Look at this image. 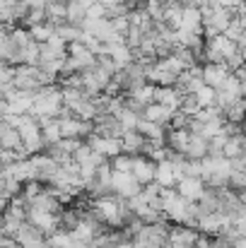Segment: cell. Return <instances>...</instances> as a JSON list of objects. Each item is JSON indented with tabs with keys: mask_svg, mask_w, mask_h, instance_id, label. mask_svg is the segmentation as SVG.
<instances>
[{
	"mask_svg": "<svg viewBox=\"0 0 246 248\" xmlns=\"http://www.w3.org/2000/svg\"><path fill=\"white\" fill-rule=\"evenodd\" d=\"M121 205H123V198H111V195L94 198V217L109 227H123Z\"/></svg>",
	"mask_w": 246,
	"mask_h": 248,
	"instance_id": "1",
	"label": "cell"
},
{
	"mask_svg": "<svg viewBox=\"0 0 246 248\" xmlns=\"http://www.w3.org/2000/svg\"><path fill=\"white\" fill-rule=\"evenodd\" d=\"M12 87L15 89H22V92H36L41 89V82H39V68L36 65H15L12 68Z\"/></svg>",
	"mask_w": 246,
	"mask_h": 248,
	"instance_id": "2",
	"label": "cell"
},
{
	"mask_svg": "<svg viewBox=\"0 0 246 248\" xmlns=\"http://www.w3.org/2000/svg\"><path fill=\"white\" fill-rule=\"evenodd\" d=\"M140 188L143 186L133 178V173H128V171H114L111 173V193H116V198L128 200V198L138 195Z\"/></svg>",
	"mask_w": 246,
	"mask_h": 248,
	"instance_id": "3",
	"label": "cell"
},
{
	"mask_svg": "<svg viewBox=\"0 0 246 248\" xmlns=\"http://www.w3.org/2000/svg\"><path fill=\"white\" fill-rule=\"evenodd\" d=\"M24 222H29L32 227H36L44 236H49V234H53L58 229V215L46 212V210H36V207H27Z\"/></svg>",
	"mask_w": 246,
	"mask_h": 248,
	"instance_id": "4",
	"label": "cell"
},
{
	"mask_svg": "<svg viewBox=\"0 0 246 248\" xmlns=\"http://www.w3.org/2000/svg\"><path fill=\"white\" fill-rule=\"evenodd\" d=\"M92 125H94L92 133H97L101 138H121L123 135V128H121L118 118L111 116V113H97L94 121H92Z\"/></svg>",
	"mask_w": 246,
	"mask_h": 248,
	"instance_id": "5",
	"label": "cell"
},
{
	"mask_svg": "<svg viewBox=\"0 0 246 248\" xmlns=\"http://www.w3.org/2000/svg\"><path fill=\"white\" fill-rule=\"evenodd\" d=\"M15 241L19 248H46V236L29 222H22V227L15 234Z\"/></svg>",
	"mask_w": 246,
	"mask_h": 248,
	"instance_id": "6",
	"label": "cell"
},
{
	"mask_svg": "<svg viewBox=\"0 0 246 248\" xmlns=\"http://www.w3.org/2000/svg\"><path fill=\"white\" fill-rule=\"evenodd\" d=\"M181 198H186V200H191V202H196L200 195H203V190H205V183H203V178L200 176H183V178H179L176 181V188H174Z\"/></svg>",
	"mask_w": 246,
	"mask_h": 248,
	"instance_id": "7",
	"label": "cell"
},
{
	"mask_svg": "<svg viewBox=\"0 0 246 248\" xmlns=\"http://www.w3.org/2000/svg\"><path fill=\"white\" fill-rule=\"evenodd\" d=\"M227 75H230V70L225 63H203V68H200V80L215 89L227 80Z\"/></svg>",
	"mask_w": 246,
	"mask_h": 248,
	"instance_id": "8",
	"label": "cell"
},
{
	"mask_svg": "<svg viewBox=\"0 0 246 248\" xmlns=\"http://www.w3.org/2000/svg\"><path fill=\"white\" fill-rule=\"evenodd\" d=\"M131 173H133V178H135L140 186H145V183H150V181L155 178V162H150V159L143 157V155H135Z\"/></svg>",
	"mask_w": 246,
	"mask_h": 248,
	"instance_id": "9",
	"label": "cell"
},
{
	"mask_svg": "<svg viewBox=\"0 0 246 248\" xmlns=\"http://www.w3.org/2000/svg\"><path fill=\"white\" fill-rule=\"evenodd\" d=\"M174 39H176V46H183V48H191V51H198L203 48L205 39L200 31H188V29H174Z\"/></svg>",
	"mask_w": 246,
	"mask_h": 248,
	"instance_id": "10",
	"label": "cell"
},
{
	"mask_svg": "<svg viewBox=\"0 0 246 248\" xmlns=\"http://www.w3.org/2000/svg\"><path fill=\"white\" fill-rule=\"evenodd\" d=\"M174 111H176V108H169V106H162V104L152 101V104H148V106H145L143 118H148L150 123H157V125H166Z\"/></svg>",
	"mask_w": 246,
	"mask_h": 248,
	"instance_id": "11",
	"label": "cell"
},
{
	"mask_svg": "<svg viewBox=\"0 0 246 248\" xmlns=\"http://www.w3.org/2000/svg\"><path fill=\"white\" fill-rule=\"evenodd\" d=\"M181 92L176 87H155V94H152V101L162 104V106H169V108H179L181 104Z\"/></svg>",
	"mask_w": 246,
	"mask_h": 248,
	"instance_id": "12",
	"label": "cell"
},
{
	"mask_svg": "<svg viewBox=\"0 0 246 248\" xmlns=\"http://www.w3.org/2000/svg\"><path fill=\"white\" fill-rule=\"evenodd\" d=\"M188 130L186 128H169L166 130V135H164V145L171 150V152H181L183 155V150H186V142H188Z\"/></svg>",
	"mask_w": 246,
	"mask_h": 248,
	"instance_id": "13",
	"label": "cell"
},
{
	"mask_svg": "<svg viewBox=\"0 0 246 248\" xmlns=\"http://www.w3.org/2000/svg\"><path fill=\"white\" fill-rule=\"evenodd\" d=\"M205 155H208V140L203 135L191 133L188 142H186V150H183V157L186 159H203Z\"/></svg>",
	"mask_w": 246,
	"mask_h": 248,
	"instance_id": "14",
	"label": "cell"
},
{
	"mask_svg": "<svg viewBox=\"0 0 246 248\" xmlns=\"http://www.w3.org/2000/svg\"><path fill=\"white\" fill-rule=\"evenodd\" d=\"M27 207L46 210V212H53V215H58V212H61V202L53 198V193H51V190H41L39 195H34V198L27 202Z\"/></svg>",
	"mask_w": 246,
	"mask_h": 248,
	"instance_id": "15",
	"label": "cell"
},
{
	"mask_svg": "<svg viewBox=\"0 0 246 248\" xmlns=\"http://www.w3.org/2000/svg\"><path fill=\"white\" fill-rule=\"evenodd\" d=\"M155 183H160L162 188H174L176 186V173H174V166L169 159H162L155 164Z\"/></svg>",
	"mask_w": 246,
	"mask_h": 248,
	"instance_id": "16",
	"label": "cell"
},
{
	"mask_svg": "<svg viewBox=\"0 0 246 248\" xmlns=\"http://www.w3.org/2000/svg\"><path fill=\"white\" fill-rule=\"evenodd\" d=\"M143 145H145V138L138 130H123V135H121V150L126 155H140L143 152Z\"/></svg>",
	"mask_w": 246,
	"mask_h": 248,
	"instance_id": "17",
	"label": "cell"
},
{
	"mask_svg": "<svg viewBox=\"0 0 246 248\" xmlns=\"http://www.w3.org/2000/svg\"><path fill=\"white\" fill-rule=\"evenodd\" d=\"M87 7H89V0H70V2H66V10H68L66 12V22L80 27L84 22V17H87Z\"/></svg>",
	"mask_w": 246,
	"mask_h": 248,
	"instance_id": "18",
	"label": "cell"
},
{
	"mask_svg": "<svg viewBox=\"0 0 246 248\" xmlns=\"http://www.w3.org/2000/svg\"><path fill=\"white\" fill-rule=\"evenodd\" d=\"M19 145H22V138L17 128L10 125L7 121H0V150H15Z\"/></svg>",
	"mask_w": 246,
	"mask_h": 248,
	"instance_id": "19",
	"label": "cell"
},
{
	"mask_svg": "<svg viewBox=\"0 0 246 248\" xmlns=\"http://www.w3.org/2000/svg\"><path fill=\"white\" fill-rule=\"evenodd\" d=\"M104 48H106V53H109V58L114 61L116 68H123V65H128L133 61V48H128L126 44H114V46L104 44Z\"/></svg>",
	"mask_w": 246,
	"mask_h": 248,
	"instance_id": "20",
	"label": "cell"
},
{
	"mask_svg": "<svg viewBox=\"0 0 246 248\" xmlns=\"http://www.w3.org/2000/svg\"><path fill=\"white\" fill-rule=\"evenodd\" d=\"M205 44H208L210 48H215L222 58H230L234 51H239V46H237L232 39H227L225 34H215L213 39H205Z\"/></svg>",
	"mask_w": 246,
	"mask_h": 248,
	"instance_id": "21",
	"label": "cell"
},
{
	"mask_svg": "<svg viewBox=\"0 0 246 248\" xmlns=\"http://www.w3.org/2000/svg\"><path fill=\"white\" fill-rule=\"evenodd\" d=\"M181 29H188V31L203 29V17H200L198 7H183L181 10Z\"/></svg>",
	"mask_w": 246,
	"mask_h": 248,
	"instance_id": "22",
	"label": "cell"
},
{
	"mask_svg": "<svg viewBox=\"0 0 246 248\" xmlns=\"http://www.w3.org/2000/svg\"><path fill=\"white\" fill-rule=\"evenodd\" d=\"M244 155V135L237 133V135H227L225 145H222V157L225 159H234V157H242Z\"/></svg>",
	"mask_w": 246,
	"mask_h": 248,
	"instance_id": "23",
	"label": "cell"
},
{
	"mask_svg": "<svg viewBox=\"0 0 246 248\" xmlns=\"http://www.w3.org/2000/svg\"><path fill=\"white\" fill-rule=\"evenodd\" d=\"M53 31H56L66 44H70V41H80V36H82V27H75V24H70V22H61V24H56Z\"/></svg>",
	"mask_w": 246,
	"mask_h": 248,
	"instance_id": "24",
	"label": "cell"
},
{
	"mask_svg": "<svg viewBox=\"0 0 246 248\" xmlns=\"http://www.w3.org/2000/svg\"><path fill=\"white\" fill-rule=\"evenodd\" d=\"M27 31H29V39H32V41L44 44V41L53 34V24H49V22H39V24H32Z\"/></svg>",
	"mask_w": 246,
	"mask_h": 248,
	"instance_id": "25",
	"label": "cell"
},
{
	"mask_svg": "<svg viewBox=\"0 0 246 248\" xmlns=\"http://www.w3.org/2000/svg\"><path fill=\"white\" fill-rule=\"evenodd\" d=\"M222 116H225V121H230V123H242V121H244V96L237 99V101H232L227 108H222Z\"/></svg>",
	"mask_w": 246,
	"mask_h": 248,
	"instance_id": "26",
	"label": "cell"
},
{
	"mask_svg": "<svg viewBox=\"0 0 246 248\" xmlns=\"http://www.w3.org/2000/svg\"><path fill=\"white\" fill-rule=\"evenodd\" d=\"M70 241H73L70 232H58V229H56L53 234L46 236V248H68Z\"/></svg>",
	"mask_w": 246,
	"mask_h": 248,
	"instance_id": "27",
	"label": "cell"
},
{
	"mask_svg": "<svg viewBox=\"0 0 246 248\" xmlns=\"http://www.w3.org/2000/svg\"><path fill=\"white\" fill-rule=\"evenodd\" d=\"M193 96H196V101H198V106H200V108H205V106H215V87L203 84Z\"/></svg>",
	"mask_w": 246,
	"mask_h": 248,
	"instance_id": "28",
	"label": "cell"
},
{
	"mask_svg": "<svg viewBox=\"0 0 246 248\" xmlns=\"http://www.w3.org/2000/svg\"><path fill=\"white\" fill-rule=\"evenodd\" d=\"M7 36L12 39V44L17 46V48H24L32 39H29V31L27 29H22V27H7Z\"/></svg>",
	"mask_w": 246,
	"mask_h": 248,
	"instance_id": "29",
	"label": "cell"
},
{
	"mask_svg": "<svg viewBox=\"0 0 246 248\" xmlns=\"http://www.w3.org/2000/svg\"><path fill=\"white\" fill-rule=\"evenodd\" d=\"M116 118H118V123H121V128H123V130H135V123H138V118H140V116H138L135 111H131L128 106H123V108H121V113H118Z\"/></svg>",
	"mask_w": 246,
	"mask_h": 248,
	"instance_id": "30",
	"label": "cell"
},
{
	"mask_svg": "<svg viewBox=\"0 0 246 248\" xmlns=\"http://www.w3.org/2000/svg\"><path fill=\"white\" fill-rule=\"evenodd\" d=\"M133 159H135V155H126V152H121V155L111 157V169H114V171H128V173H131Z\"/></svg>",
	"mask_w": 246,
	"mask_h": 248,
	"instance_id": "31",
	"label": "cell"
},
{
	"mask_svg": "<svg viewBox=\"0 0 246 248\" xmlns=\"http://www.w3.org/2000/svg\"><path fill=\"white\" fill-rule=\"evenodd\" d=\"M22 63L24 65H39V44L36 41H29L22 48Z\"/></svg>",
	"mask_w": 246,
	"mask_h": 248,
	"instance_id": "32",
	"label": "cell"
},
{
	"mask_svg": "<svg viewBox=\"0 0 246 248\" xmlns=\"http://www.w3.org/2000/svg\"><path fill=\"white\" fill-rule=\"evenodd\" d=\"M179 111L186 113L188 118H193V116L200 111V106H198V101H196L193 94H183V96H181V104H179Z\"/></svg>",
	"mask_w": 246,
	"mask_h": 248,
	"instance_id": "33",
	"label": "cell"
},
{
	"mask_svg": "<svg viewBox=\"0 0 246 248\" xmlns=\"http://www.w3.org/2000/svg\"><path fill=\"white\" fill-rule=\"evenodd\" d=\"M123 41H126L128 48H138L140 41H143V31H140V27L128 24V29H126V34H123Z\"/></svg>",
	"mask_w": 246,
	"mask_h": 248,
	"instance_id": "34",
	"label": "cell"
},
{
	"mask_svg": "<svg viewBox=\"0 0 246 248\" xmlns=\"http://www.w3.org/2000/svg\"><path fill=\"white\" fill-rule=\"evenodd\" d=\"M227 186H230L232 190H244L246 188V173L244 171L232 169V171H230V176H227Z\"/></svg>",
	"mask_w": 246,
	"mask_h": 248,
	"instance_id": "35",
	"label": "cell"
},
{
	"mask_svg": "<svg viewBox=\"0 0 246 248\" xmlns=\"http://www.w3.org/2000/svg\"><path fill=\"white\" fill-rule=\"evenodd\" d=\"M27 27H32V24H39V22H46V10L44 7H29V12H27V17L22 19Z\"/></svg>",
	"mask_w": 246,
	"mask_h": 248,
	"instance_id": "36",
	"label": "cell"
},
{
	"mask_svg": "<svg viewBox=\"0 0 246 248\" xmlns=\"http://www.w3.org/2000/svg\"><path fill=\"white\" fill-rule=\"evenodd\" d=\"M0 24H5V27L15 24V15H12V0H0Z\"/></svg>",
	"mask_w": 246,
	"mask_h": 248,
	"instance_id": "37",
	"label": "cell"
},
{
	"mask_svg": "<svg viewBox=\"0 0 246 248\" xmlns=\"http://www.w3.org/2000/svg\"><path fill=\"white\" fill-rule=\"evenodd\" d=\"M101 17H106V15H104V5H101V2H89L84 19H101Z\"/></svg>",
	"mask_w": 246,
	"mask_h": 248,
	"instance_id": "38",
	"label": "cell"
},
{
	"mask_svg": "<svg viewBox=\"0 0 246 248\" xmlns=\"http://www.w3.org/2000/svg\"><path fill=\"white\" fill-rule=\"evenodd\" d=\"M109 22H111V29H114L116 34H126V29H128V17H126V15H121V17H111Z\"/></svg>",
	"mask_w": 246,
	"mask_h": 248,
	"instance_id": "39",
	"label": "cell"
},
{
	"mask_svg": "<svg viewBox=\"0 0 246 248\" xmlns=\"http://www.w3.org/2000/svg\"><path fill=\"white\" fill-rule=\"evenodd\" d=\"M7 82H12V65L0 61V84H7Z\"/></svg>",
	"mask_w": 246,
	"mask_h": 248,
	"instance_id": "40",
	"label": "cell"
},
{
	"mask_svg": "<svg viewBox=\"0 0 246 248\" xmlns=\"http://www.w3.org/2000/svg\"><path fill=\"white\" fill-rule=\"evenodd\" d=\"M193 248H215V244H213L210 236H205V234L200 236V234H198V239L193 241Z\"/></svg>",
	"mask_w": 246,
	"mask_h": 248,
	"instance_id": "41",
	"label": "cell"
},
{
	"mask_svg": "<svg viewBox=\"0 0 246 248\" xmlns=\"http://www.w3.org/2000/svg\"><path fill=\"white\" fill-rule=\"evenodd\" d=\"M0 248H17V241H15V236H0Z\"/></svg>",
	"mask_w": 246,
	"mask_h": 248,
	"instance_id": "42",
	"label": "cell"
},
{
	"mask_svg": "<svg viewBox=\"0 0 246 248\" xmlns=\"http://www.w3.org/2000/svg\"><path fill=\"white\" fill-rule=\"evenodd\" d=\"M230 246L232 248H246V236H234Z\"/></svg>",
	"mask_w": 246,
	"mask_h": 248,
	"instance_id": "43",
	"label": "cell"
},
{
	"mask_svg": "<svg viewBox=\"0 0 246 248\" xmlns=\"http://www.w3.org/2000/svg\"><path fill=\"white\" fill-rule=\"evenodd\" d=\"M179 2H181L183 7H200L205 0H179Z\"/></svg>",
	"mask_w": 246,
	"mask_h": 248,
	"instance_id": "44",
	"label": "cell"
},
{
	"mask_svg": "<svg viewBox=\"0 0 246 248\" xmlns=\"http://www.w3.org/2000/svg\"><path fill=\"white\" fill-rule=\"evenodd\" d=\"M114 2H126V0H114Z\"/></svg>",
	"mask_w": 246,
	"mask_h": 248,
	"instance_id": "45",
	"label": "cell"
},
{
	"mask_svg": "<svg viewBox=\"0 0 246 248\" xmlns=\"http://www.w3.org/2000/svg\"><path fill=\"white\" fill-rule=\"evenodd\" d=\"M89 2H99V0H89Z\"/></svg>",
	"mask_w": 246,
	"mask_h": 248,
	"instance_id": "46",
	"label": "cell"
},
{
	"mask_svg": "<svg viewBox=\"0 0 246 248\" xmlns=\"http://www.w3.org/2000/svg\"><path fill=\"white\" fill-rule=\"evenodd\" d=\"M61 2H70V0H61Z\"/></svg>",
	"mask_w": 246,
	"mask_h": 248,
	"instance_id": "47",
	"label": "cell"
},
{
	"mask_svg": "<svg viewBox=\"0 0 246 248\" xmlns=\"http://www.w3.org/2000/svg\"><path fill=\"white\" fill-rule=\"evenodd\" d=\"M0 236H2V232H0Z\"/></svg>",
	"mask_w": 246,
	"mask_h": 248,
	"instance_id": "48",
	"label": "cell"
},
{
	"mask_svg": "<svg viewBox=\"0 0 246 248\" xmlns=\"http://www.w3.org/2000/svg\"><path fill=\"white\" fill-rule=\"evenodd\" d=\"M17 248H19V246H17Z\"/></svg>",
	"mask_w": 246,
	"mask_h": 248,
	"instance_id": "49",
	"label": "cell"
}]
</instances>
